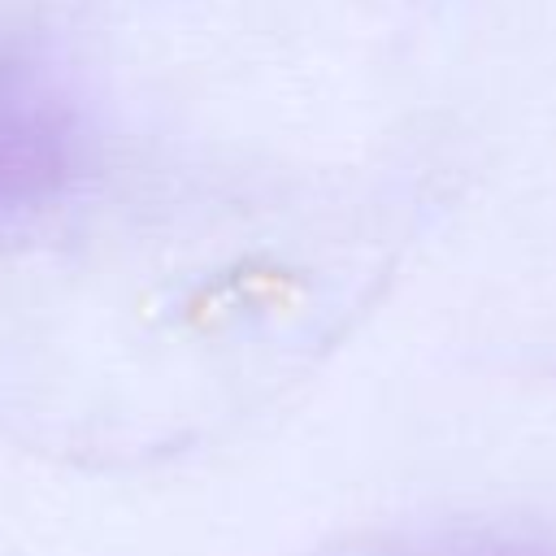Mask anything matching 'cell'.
<instances>
[{
  "mask_svg": "<svg viewBox=\"0 0 556 556\" xmlns=\"http://www.w3.org/2000/svg\"><path fill=\"white\" fill-rule=\"evenodd\" d=\"M400 556H552V552L539 543H526V539H456V543L413 547Z\"/></svg>",
  "mask_w": 556,
  "mask_h": 556,
  "instance_id": "cell-1",
  "label": "cell"
}]
</instances>
